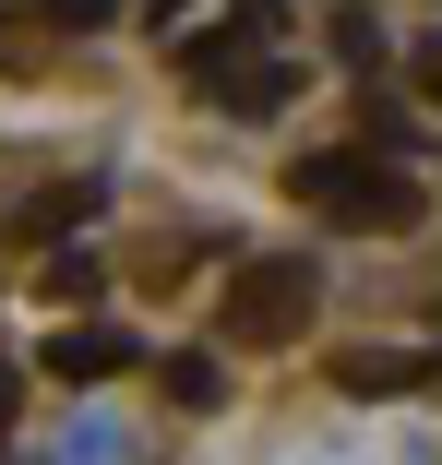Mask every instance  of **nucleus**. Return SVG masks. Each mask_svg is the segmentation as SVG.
I'll use <instances>...</instances> for the list:
<instances>
[{
	"mask_svg": "<svg viewBox=\"0 0 442 465\" xmlns=\"http://www.w3.org/2000/svg\"><path fill=\"white\" fill-rule=\"evenodd\" d=\"M287 203H311L323 227H371V239H407L430 215V192H418L395 155H299L287 167Z\"/></svg>",
	"mask_w": 442,
	"mask_h": 465,
	"instance_id": "obj_1",
	"label": "nucleus"
},
{
	"mask_svg": "<svg viewBox=\"0 0 442 465\" xmlns=\"http://www.w3.org/2000/svg\"><path fill=\"white\" fill-rule=\"evenodd\" d=\"M180 72L204 84V96H227V108H287V96H299V72L263 48V25H239V13H227V25H192V36H180Z\"/></svg>",
	"mask_w": 442,
	"mask_h": 465,
	"instance_id": "obj_2",
	"label": "nucleus"
},
{
	"mask_svg": "<svg viewBox=\"0 0 442 465\" xmlns=\"http://www.w3.org/2000/svg\"><path fill=\"white\" fill-rule=\"evenodd\" d=\"M216 322H227V346H299V334H311V262H299V251L239 262Z\"/></svg>",
	"mask_w": 442,
	"mask_h": 465,
	"instance_id": "obj_3",
	"label": "nucleus"
},
{
	"mask_svg": "<svg viewBox=\"0 0 442 465\" xmlns=\"http://www.w3.org/2000/svg\"><path fill=\"white\" fill-rule=\"evenodd\" d=\"M120 370H144V346L120 322H60L48 334V382H120Z\"/></svg>",
	"mask_w": 442,
	"mask_h": 465,
	"instance_id": "obj_4",
	"label": "nucleus"
},
{
	"mask_svg": "<svg viewBox=\"0 0 442 465\" xmlns=\"http://www.w3.org/2000/svg\"><path fill=\"white\" fill-rule=\"evenodd\" d=\"M407 382H430V358H395V346H347L335 358V394H407Z\"/></svg>",
	"mask_w": 442,
	"mask_h": 465,
	"instance_id": "obj_5",
	"label": "nucleus"
},
{
	"mask_svg": "<svg viewBox=\"0 0 442 465\" xmlns=\"http://www.w3.org/2000/svg\"><path fill=\"white\" fill-rule=\"evenodd\" d=\"M156 382H167V406H180V418H204V406H227V370H216L204 346H180V358L156 370Z\"/></svg>",
	"mask_w": 442,
	"mask_h": 465,
	"instance_id": "obj_6",
	"label": "nucleus"
},
{
	"mask_svg": "<svg viewBox=\"0 0 442 465\" xmlns=\"http://www.w3.org/2000/svg\"><path fill=\"white\" fill-rule=\"evenodd\" d=\"M108 192H96V179H48V192L25 203V239H60V227H84V215H96Z\"/></svg>",
	"mask_w": 442,
	"mask_h": 465,
	"instance_id": "obj_7",
	"label": "nucleus"
},
{
	"mask_svg": "<svg viewBox=\"0 0 442 465\" xmlns=\"http://www.w3.org/2000/svg\"><path fill=\"white\" fill-rule=\"evenodd\" d=\"M36 299H60V311H84V299H108V274H96V262L72 251V262H48V274H36Z\"/></svg>",
	"mask_w": 442,
	"mask_h": 465,
	"instance_id": "obj_8",
	"label": "nucleus"
},
{
	"mask_svg": "<svg viewBox=\"0 0 442 465\" xmlns=\"http://www.w3.org/2000/svg\"><path fill=\"white\" fill-rule=\"evenodd\" d=\"M383 48H395V36H383V13H335V60H347V72H371Z\"/></svg>",
	"mask_w": 442,
	"mask_h": 465,
	"instance_id": "obj_9",
	"label": "nucleus"
},
{
	"mask_svg": "<svg viewBox=\"0 0 442 465\" xmlns=\"http://www.w3.org/2000/svg\"><path fill=\"white\" fill-rule=\"evenodd\" d=\"M36 25H60V36H108L120 0H36Z\"/></svg>",
	"mask_w": 442,
	"mask_h": 465,
	"instance_id": "obj_10",
	"label": "nucleus"
},
{
	"mask_svg": "<svg viewBox=\"0 0 442 465\" xmlns=\"http://www.w3.org/2000/svg\"><path fill=\"white\" fill-rule=\"evenodd\" d=\"M407 84H418V96L442 108V36H418V48H407Z\"/></svg>",
	"mask_w": 442,
	"mask_h": 465,
	"instance_id": "obj_11",
	"label": "nucleus"
},
{
	"mask_svg": "<svg viewBox=\"0 0 442 465\" xmlns=\"http://www.w3.org/2000/svg\"><path fill=\"white\" fill-rule=\"evenodd\" d=\"M144 13H156V36H167V13H192V0H144Z\"/></svg>",
	"mask_w": 442,
	"mask_h": 465,
	"instance_id": "obj_12",
	"label": "nucleus"
},
{
	"mask_svg": "<svg viewBox=\"0 0 442 465\" xmlns=\"http://www.w3.org/2000/svg\"><path fill=\"white\" fill-rule=\"evenodd\" d=\"M0 418H13V370H0Z\"/></svg>",
	"mask_w": 442,
	"mask_h": 465,
	"instance_id": "obj_13",
	"label": "nucleus"
}]
</instances>
